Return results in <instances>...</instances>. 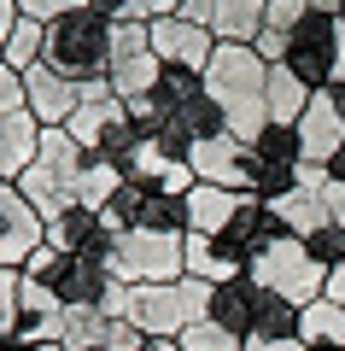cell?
Returning a JSON list of instances; mask_svg holds the SVG:
<instances>
[{"instance_id": "cell-29", "label": "cell", "mask_w": 345, "mask_h": 351, "mask_svg": "<svg viewBox=\"0 0 345 351\" xmlns=\"http://www.w3.org/2000/svg\"><path fill=\"white\" fill-rule=\"evenodd\" d=\"M18 316H64V304H59V293L53 287H41V281H18Z\"/></svg>"}, {"instance_id": "cell-6", "label": "cell", "mask_w": 345, "mask_h": 351, "mask_svg": "<svg viewBox=\"0 0 345 351\" xmlns=\"http://www.w3.org/2000/svg\"><path fill=\"white\" fill-rule=\"evenodd\" d=\"M298 164H305L298 129L293 123H270L246 147V193L252 199H281L287 188H298Z\"/></svg>"}, {"instance_id": "cell-10", "label": "cell", "mask_w": 345, "mask_h": 351, "mask_svg": "<svg viewBox=\"0 0 345 351\" xmlns=\"http://www.w3.org/2000/svg\"><path fill=\"white\" fill-rule=\"evenodd\" d=\"M147 36H152V53H158L164 64H182V71H199V76H205L211 53H217V36H211L205 24H187L182 12L152 18V24H147Z\"/></svg>"}, {"instance_id": "cell-31", "label": "cell", "mask_w": 345, "mask_h": 351, "mask_svg": "<svg viewBox=\"0 0 345 351\" xmlns=\"http://www.w3.org/2000/svg\"><path fill=\"white\" fill-rule=\"evenodd\" d=\"M88 0H18V12L29 18V24H53V18H71V12H82Z\"/></svg>"}, {"instance_id": "cell-28", "label": "cell", "mask_w": 345, "mask_h": 351, "mask_svg": "<svg viewBox=\"0 0 345 351\" xmlns=\"http://www.w3.org/2000/svg\"><path fill=\"white\" fill-rule=\"evenodd\" d=\"M176 346H182V351H246L235 334H228V328H217V322H211V316H205V322H193L182 339H176Z\"/></svg>"}, {"instance_id": "cell-25", "label": "cell", "mask_w": 345, "mask_h": 351, "mask_svg": "<svg viewBox=\"0 0 345 351\" xmlns=\"http://www.w3.org/2000/svg\"><path fill=\"white\" fill-rule=\"evenodd\" d=\"M41 41H47V24L18 18V29L6 36V47H0V64H6V71H29V64H41Z\"/></svg>"}, {"instance_id": "cell-45", "label": "cell", "mask_w": 345, "mask_h": 351, "mask_svg": "<svg viewBox=\"0 0 345 351\" xmlns=\"http://www.w3.org/2000/svg\"><path fill=\"white\" fill-rule=\"evenodd\" d=\"M340 24H345V0H340Z\"/></svg>"}, {"instance_id": "cell-41", "label": "cell", "mask_w": 345, "mask_h": 351, "mask_svg": "<svg viewBox=\"0 0 345 351\" xmlns=\"http://www.w3.org/2000/svg\"><path fill=\"white\" fill-rule=\"evenodd\" d=\"M328 176H333V182H345V147L333 152V164H328Z\"/></svg>"}, {"instance_id": "cell-38", "label": "cell", "mask_w": 345, "mask_h": 351, "mask_svg": "<svg viewBox=\"0 0 345 351\" xmlns=\"http://www.w3.org/2000/svg\"><path fill=\"white\" fill-rule=\"evenodd\" d=\"M18 18H24V12H18V0H0V47H6V36L18 29Z\"/></svg>"}, {"instance_id": "cell-40", "label": "cell", "mask_w": 345, "mask_h": 351, "mask_svg": "<svg viewBox=\"0 0 345 351\" xmlns=\"http://www.w3.org/2000/svg\"><path fill=\"white\" fill-rule=\"evenodd\" d=\"M345 82V24H340V47H333V88Z\"/></svg>"}, {"instance_id": "cell-20", "label": "cell", "mask_w": 345, "mask_h": 351, "mask_svg": "<svg viewBox=\"0 0 345 351\" xmlns=\"http://www.w3.org/2000/svg\"><path fill=\"white\" fill-rule=\"evenodd\" d=\"M298 339L310 351H345V311L328 304V299H310L298 311Z\"/></svg>"}, {"instance_id": "cell-2", "label": "cell", "mask_w": 345, "mask_h": 351, "mask_svg": "<svg viewBox=\"0 0 345 351\" xmlns=\"http://www.w3.org/2000/svg\"><path fill=\"white\" fill-rule=\"evenodd\" d=\"M41 64L59 71L64 82H106V64H111V18H99L94 6L71 18H53L47 41H41Z\"/></svg>"}, {"instance_id": "cell-37", "label": "cell", "mask_w": 345, "mask_h": 351, "mask_svg": "<svg viewBox=\"0 0 345 351\" xmlns=\"http://www.w3.org/2000/svg\"><path fill=\"white\" fill-rule=\"evenodd\" d=\"M246 351H310L298 334H287V339H246Z\"/></svg>"}, {"instance_id": "cell-17", "label": "cell", "mask_w": 345, "mask_h": 351, "mask_svg": "<svg viewBox=\"0 0 345 351\" xmlns=\"http://www.w3.org/2000/svg\"><path fill=\"white\" fill-rule=\"evenodd\" d=\"M240 199H246V193H228V188H211V182H199V188L187 193V234L217 240L222 228H228V217L240 211Z\"/></svg>"}, {"instance_id": "cell-34", "label": "cell", "mask_w": 345, "mask_h": 351, "mask_svg": "<svg viewBox=\"0 0 345 351\" xmlns=\"http://www.w3.org/2000/svg\"><path fill=\"white\" fill-rule=\"evenodd\" d=\"M141 346H147V334H141L135 322H111V328H106V346H99V351H141Z\"/></svg>"}, {"instance_id": "cell-16", "label": "cell", "mask_w": 345, "mask_h": 351, "mask_svg": "<svg viewBox=\"0 0 345 351\" xmlns=\"http://www.w3.org/2000/svg\"><path fill=\"white\" fill-rule=\"evenodd\" d=\"M36 152H41V123L29 112H18V117H0V182H18V176L36 164Z\"/></svg>"}, {"instance_id": "cell-35", "label": "cell", "mask_w": 345, "mask_h": 351, "mask_svg": "<svg viewBox=\"0 0 345 351\" xmlns=\"http://www.w3.org/2000/svg\"><path fill=\"white\" fill-rule=\"evenodd\" d=\"M322 205H328V223L345 228V182H333L328 176V188H322Z\"/></svg>"}, {"instance_id": "cell-14", "label": "cell", "mask_w": 345, "mask_h": 351, "mask_svg": "<svg viewBox=\"0 0 345 351\" xmlns=\"http://www.w3.org/2000/svg\"><path fill=\"white\" fill-rule=\"evenodd\" d=\"M187 164H193L199 182H211V188H228V193H246V147H240L235 135H217V141H199L193 152H187Z\"/></svg>"}, {"instance_id": "cell-23", "label": "cell", "mask_w": 345, "mask_h": 351, "mask_svg": "<svg viewBox=\"0 0 345 351\" xmlns=\"http://www.w3.org/2000/svg\"><path fill=\"white\" fill-rule=\"evenodd\" d=\"M117 188H123V170L106 158H88L82 176H76V205H88V211H106L111 199H117Z\"/></svg>"}, {"instance_id": "cell-19", "label": "cell", "mask_w": 345, "mask_h": 351, "mask_svg": "<svg viewBox=\"0 0 345 351\" xmlns=\"http://www.w3.org/2000/svg\"><path fill=\"white\" fill-rule=\"evenodd\" d=\"M211 36L252 47V41L263 36V0H217V12H211Z\"/></svg>"}, {"instance_id": "cell-44", "label": "cell", "mask_w": 345, "mask_h": 351, "mask_svg": "<svg viewBox=\"0 0 345 351\" xmlns=\"http://www.w3.org/2000/svg\"><path fill=\"white\" fill-rule=\"evenodd\" d=\"M310 6H322V12H340V0H310Z\"/></svg>"}, {"instance_id": "cell-15", "label": "cell", "mask_w": 345, "mask_h": 351, "mask_svg": "<svg viewBox=\"0 0 345 351\" xmlns=\"http://www.w3.org/2000/svg\"><path fill=\"white\" fill-rule=\"evenodd\" d=\"M211 322L217 328H228V334L246 346V334H252V316H258V281L252 276H235V281H222V287H211Z\"/></svg>"}, {"instance_id": "cell-24", "label": "cell", "mask_w": 345, "mask_h": 351, "mask_svg": "<svg viewBox=\"0 0 345 351\" xmlns=\"http://www.w3.org/2000/svg\"><path fill=\"white\" fill-rule=\"evenodd\" d=\"M298 334V304L281 299V293H263L258 287V316H252V334L246 339H287Z\"/></svg>"}, {"instance_id": "cell-30", "label": "cell", "mask_w": 345, "mask_h": 351, "mask_svg": "<svg viewBox=\"0 0 345 351\" xmlns=\"http://www.w3.org/2000/svg\"><path fill=\"white\" fill-rule=\"evenodd\" d=\"M18 281L24 269H0V346L18 334Z\"/></svg>"}, {"instance_id": "cell-33", "label": "cell", "mask_w": 345, "mask_h": 351, "mask_svg": "<svg viewBox=\"0 0 345 351\" xmlns=\"http://www.w3.org/2000/svg\"><path fill=\"white\" fill-rule=\"evenodd\" d=\"M18 112H29V100H24V71H6V64H0V117H18Z\"/></svg>"}, {"instance_id": "cell-39", "label": "cell", "mask_w": 345, "mask_h": 351, "mask_svg": "<svg viewBox=\"0 0 345 351\" xmlns=\"http://www.w3.org/2000/svg\"><path fill=\"white\" fill-rule=\"evenodd\" d=\"M0 351H64V346H59V339H41V346H24V339H6Z\"/></svg>"}, {"instance_id": "cell-36", "label": "cell", "mask_w": 345, "mask_h": 351, "mask_svg": "<svg viewBox=\"0 0 345 351\" xmlns=\"http://www.w3.org/2000/svg\"><path fill=\"white\" fill-rule=\"evenodd\" d=\"M322 299L345 311V263H340V269H328V281H322Z\"/></svg>"}, {"instance_id": "cell-18", "label": "cell", "mask_w": 345, "mask_h": 351, "mask_svg": "<svg viewBox=\"0 0 345 351\" xmlns=\"http://www.w3.org/2000/svg\"><path fill=\"white\" fill-rule=\"evenodd\" d=\"M263 205L275 211V223H281L293 240H310L322 223H328V205H322V193H310V188H287L281 199H263Z\"/></svg>"}, {"instance_id": "cell-43", "label": "cell", "mask_w": 345, "mask_h": 351, "mask_svg": "<svg viewBox=\"0 0 345 351\" xmlns=\"http://www.w3.org/2000/svg\"><path fill=\"white\" fill-rule=\"evenodd\" d=\"M328 94H333V112L345 117V82H340V88H328Z\"/></svg>"}, {"instance_id": "cell-22", "label": "cell", "mask_w": 345, "mask_h": 351, "mask_svg": "<svg viewBox=\"0 0 345 351\" xmlns=\"http://www.w3.org/2000/svg\"><path fill=\"white\" fill-rule=\"evenodd\" d=\"M182 258H187V276L205 281V287H222V281L246 276V269H240L235 258H222L217 240H205V234H187V240H182Z\"/></svg>"}, {"instance_id": "cell-27", "label": "cell", "mask_w": 345, "mask_h": 351, "mask_svg": "<svg viewBox=\"0 0 345 351\" xmlns=\"http://www.w3.org/2000/svg\"><path fill=\"white\" fill-rule=\"evenodd\" d=\"M152 94L176 112V106H187V100H199V94H205V76H199V71H182V64H164V76H158V88H152Z\"/></svg>"}, {"instance_id": "cell-9", "label": "cell", "mask_w": 345, "mask_h": 351, "mask_svg": "<svg viewBox=\"0 0 345 351\" xmlns=\"http://www.w3.org/2000/svg\"><path fill=\"white\" fill-rule=\"evenodd\" d=\"M41 240L47 223L36 217V205L18 193V182H0V269H24Z\"/></svg>"}, {"instance_id": "cell-21", "label": "cell", "mask_w": 345, "mask_h": 351, "mask_svg": "<svg viewBox=\"0 0 345 351\" xmlns=\"http://www.w3.org/2000/svg\"><path fill=\"white\" fill-rule=\"evenodd\" d=\"M310 94L316 88H305L287 64H270V82H263V106H270V123H298L310 106Z\"/></svg>"}, {"instance_id": "cell-12", "label": "cell", "mask_w": 345, "mask_h": 351, "mask_svg": "<svg viewBox=\"0 0 345 351\" xmlns=\"http://www.w3.org/2000/svg\"><path fill=\"white\" fill-rule=\"evenodd\" d=\"M24 100H29V117H36L41 129H64L76 117V106H82V88L64 82L47 64H29L24 71Z\"/></svg>"}, {"instance_id": "cell-5", "label": "cell", "mask_w": 345, "mask_h": 351, "mask_svg": "<svg viewBox=\"0 0 345 351\" xmlns=\"http://www.w3.org/2000/svg\"><path fill=\"white\" fill-rule=\"evenodd\" d=\"M187 234H147V228H123L111 246V276L129 287H158V281H182L187 258H182Z\"/></svg>"}, {"instance_id": "cell-8", "label": "cell", "mask_w": 345, "mask_h": 351, "mask_svg": "<svg viewBox=\"0 0 345 351\" xmlns=\"http://www.w3.org/2000/svg\"><path fill=\"white\" fill-rule=\"evenodd\" d=\"M164 76V59L152 53L147 24H111V64H106V82L117 100H141L152 94Z\"/></svg>"}, {"instance_id": "cell-7", "label": "cell", "mask_w": 345, "mask_h": 351, "mask_svg": "<svg viewBox=\"0 0 345 351\" xmlns=\"http://www.w3.org/2000/svg\"><path fill=\"white\" fill-rule=\"evenodd\" d=\"M333 47H340V12L310 6L293 29H287V71L305 88H333Z\"/></svg>"}, {"instance_id": "cell-26", "label": "cell", "mask_w": 345, "mask_h": 351, "mask_svg": "<svg viewBox=\"0 0 345 351\" xmlns=\"http://www.w3.org/2000/svg\"><path fill=\"white\" fill-rule=\"evenodd\" d=\"M106 316L99 311H64V334H59V346L64 351H99L106 346Z\"/></svg>"}, {"instance_id": "cell-4", "label": "cell", "mask_w": 345, "mask_h": 351, "mask_svg": "<svg viewBox=\"0 0 345 351\" xmlns=\"http://www.w3.org/2000/svg\"><path fill=\"white\" fill-rule=\"evenodd\" d=\"M246 276L258 281L263 293H281V299H293L298 311H305L310 299H322V281H328V269H322V263L310 258V246H305V240L275 234L270 246H263L258 258L246 263Z\"/></svg>"}, {"instance_id": "cell-32", "label": "cell", "mask_w": 345, "mask_h": 351, "mask_svg": "<svg viewBox=\"0 0 345 351\" xmlns=\"http://www.w3.org/2000/svg\"><path fill=\"white\" fill-rule=\"evenodd\" d=\"M305 12H310V0H263V29H281L287 36Z\"/></svg>"}, {"instance_id": "cell-13", "label": "cell", "mask_w": 345, "mask_h": 351, "mask_svg": "<svg viewBox=\"0 0 345 351\" xmlns=\"http://www.w3.org/2000/svg\"><path fill=\"white\" fill-rule=\"evenodd\" d=\"M298 147H305V164H333V152L345 147V117L333 112V94L322 88V94H310L305 117H298Z\"/></svg>"}, {"instance_id": "cell-11", "label": "cell", "mask_w": 345, "mask_h": 351, "mask_svg": "<svg viewBox=\"0 0 345 351\" xmlns=\"http://www.w3.org/2000/svg\"><path fill=\"white\" fill-rule=\"evenodd\" d=\"M47 246L71 252V258H99L111 263V246H117V234L106 228V217L88 211V205H71V211H59L47 223Z\"/></svg>"}, {"instance_id": "cell-1", "label": "cell", "mask_w": 345, "mask_h": 351, "mask_svg": "<svg viewBox=\"0 0 345 351\" xmlns=\"http://www.w3.org/2000/svg\"><path fill=\"white\" fill-rule=\"evenodd\" d=\"M263 82H270V64H263L252 47H240V41H217V53H211V64H205V94L222 106L228 135H235L240 147H252V141L270 129Z\"/></svg>"}, {"instance_id": "cell-42", "label": "cell", "mask_w": 345, "mask_h": 351, "mask_svg": "<svg viewBox=\"0 0 345 351\" xmlns=\"http://www.w3.org/2000/svg\"><path fill=\"white\" fill-rule=\"evenodd\" d=\"M141 351H182V346H176V339H147Z\"/></svg>"}, {"instance_id": "cell-3", "label": "cell", "mask_w": 345, "mask_h": 351, "mask_svg": "<svg viewBox=\"0 0 345 351\" xmlns=\"http://www.w3.org/2000/svg\"><path fill=\"white\" fill-rule=\"evenodd\" d=\"M82 164H88V152L71 141V129H41L36 164L18 176V193L36 205L41 223H53L59 211H71V205H76V176H82Z\"/></svg>"}]
</instances>
